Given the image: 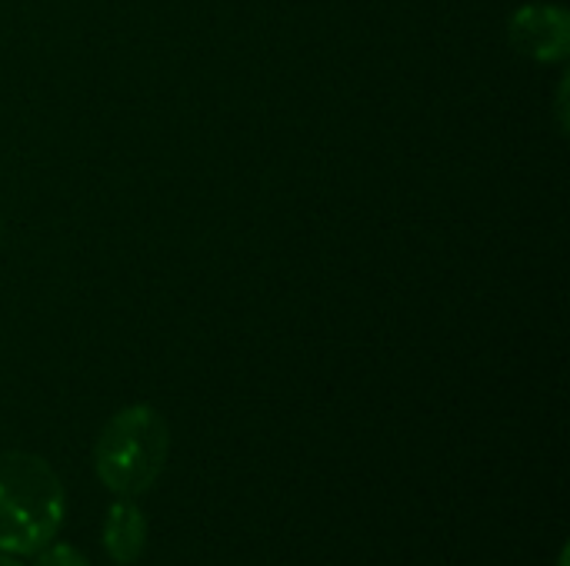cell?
Returning <instances> with one entry per match:
<instances>
[{
    "mask_svg": "<svg viewBox=\"0 0 570 566\" xmlns=\"http://www.w3.org/2000/svg\"><path fill=\"white\" fill-rule=\"evenodd\" d=\"M67 514L57 470L23 450L0 454V554L30 557L47 547Z\"/></svg>",
    "mask_w": 570,
    "mask_h": 566,
    "instance_id": "6da1fadb",
    "label": "cell"
},
{
    "mask_svg": "<svg viewBox=\"0 0 570 566\" xmlns=\"http://www.w3.org/2000/svg\"><path fill=\"white\" fill-rule=\"evenodd\" d=\"M167 454L170 430L160 410L150 404H130L104 424L94 444V470L110 494L134 500L160 480Z\"/></svg>",
    "mask_w": 570,
    "mask_h": 566,
    "instance_id": "7a4b0ae2",
    "label": "cell"
},
{
    "mask_svg": "<svg viewBox=\"0 0 570 566\" xmlns=\"http://www.w3.org/2000/svg\"><path fill=\"white\" fill-rule=\"evenodd\" d=\"M511 40L521 53L534 60H561L570 43V20L561 7L531 3L511 20Z\"/></svg>",
    "mask_w": 570,
    "mask_h": 566,
    "instance_id": "3957f363",
    "label": "cell"
},
{
    "mask_svg": "<svg viewBox=\"0 0 570 566\" xmlns=\"http://www.w3.org/2000/svg\"><path fill=\"white\" fill-rule=\"evenodd\" d=\"M147 547V517L134 500H114L104 517V550L117 566L137 564Z\"/></svg>",
    "mask_w": 570,
    "mask_h": 566,
    "instance_id": "277c9868",
    "label": "cell"
},
{
    "mask_svg": "<svg viewBox=\"0 0 570 566\" xmlns=\"http://www.w3.org/2000/svg\"><path fill=\"white\" fill-rule=\"evenodd\" d=\"M37 566H90V560H87L73 544H57V540H50L47 547L37 550Z\"/></svg>",
    "mask_w": 570,
    "mask_h": 566,
    "instance_id": "5b68a950",
    "label": "cell"
},
{
    "mask_svg": "<svg viewBox=\"0 0 570 566\" xmlns=\"http://www.w3.org/2000/svg\"><path fill=\"white\" fill-rule=\"evenodd\" d=\"M0 566H23L20 560H13L10 554H0Z\"/></svg>",
    "mask_w": 570,
    "mask_h": 566,
    "instance_id": "8992f818",
    "label": "cell"
}]
</instances>
